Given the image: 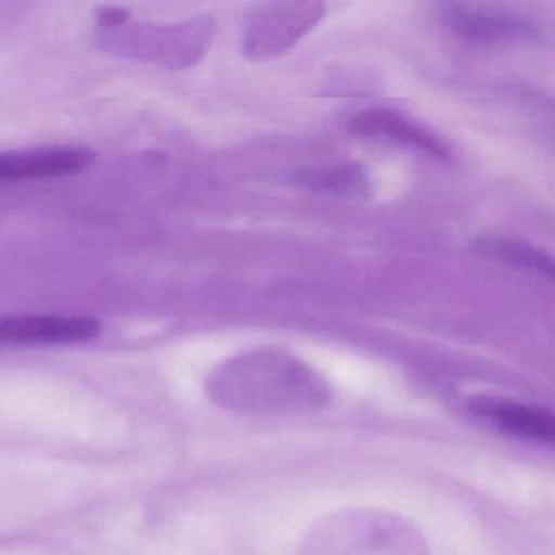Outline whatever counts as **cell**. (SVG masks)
Wrapping results in <instances>:
<instances>
[{
	"mask_svg": "<svg viewBox=\"0 0 555 555\" xmlns=\"http://www.w3.org/2000/svg\"><path fill=\"white\" fill-rule=\"evenodd\" d=\"M209 396L227 411L248 415H305L333 399L330 383L282 350H255L217 370Z\"/></svg>",
	"mask_w": 555,
	"mask_h": 555,
	"instance_id": "1",
	"label": "cell"
},
{
	"mask_svg": "<svg viewBox=\"0 0 555 555\" xmlns=\"http://www.w3.org/2000/svg\"><path fill=\"white\" fill-rule=\"evenodd\" d=\"M297 555H430L417 525L398 513L347 508L311 526Z\"/></svg>",
	"mask_w": 555,
	"mask_h": 555,
	"instance_id": "2",
	"label": "cell"
},
{
	"mask_svg": "<svg viewBox=\"0 0 555 555\" xmlns=\"http://www.w3.org/2000/svg\"><path fill=\"white\" fill-rule=\"evenodd\" d=\"M320 2H262L253 5L245 25V54L266 61L291 50L323 18Z\"/></svg>",
	"mask_w": 555,
	"mask_h": 555,
	"instance_id": "3",
	"label": "cell"
},
{
	"mask_svg": "<svg viewBox=\"0 0 555 555\" xmlns=\"http://www.w3.org/2000/svg\"><path fill=\"white\" fill-rule=\"evenodd\" d=\"M102 321L92 317L0 318V346H51V344L86 343L102 334Z\"/></svg>",
	"mask_w": 555,
	"mask_h": 555,
	"instance_id": "4",
	"label": "cell"
},
{
	"mask_svg": "<svg viewBox=\"0 0 555 555\" xmlns=\"http://www.w3.org/2000/svg\"><path fill=\"white\" fill-rule=\"evenodd\" d=\"M470 412L508 437L538 443L554 441V417L545 409L509 399L476 398L470 402Z\"/></svg>",
	"mask_w": 555,
	"mask_h": 555,
	"instance_id": "5",
	"label": "cell"
},
{
	"mask_svg": "<svg viewBox=\"0 0 555 555\" xmlns=\"http://www.w3.org/2000/svg\"><path fill=\"white\" fill-rule=\"evenodd\" d=\"M441 21L451 31L473 43H500L506 40L531 38L538 34L535 27L518 17L492 9L474 5H441Z\"/></svg>",
	"mask_w": 555,
	"mask_h": 555,
	"instance_id": "6",
	"label": "cell"
},
{
	"mask_svg": "<svg viewBox=\"0 0 555 555\" xmlns=\"http://www.w3.org/2000/svg\"><path fill=\"white\" fill-rule=\"evenodd\" d=\"M95 162V154L80 147L0 154V183L43 180L80 173Z\"/></svg>",
	"mask_w": 555,
	"mask_h": 555,
	"instance_id": "7",
	"label": "cell"
},
{
	"mask_svg": "<svg viewBox=\"0 0 555 555\" xmlns=\"http://www.w3.org/2000/svg\"><path fill=\"white\" fill-rule=\"evenodd\" d=\"M349 132L357 138L389 139L399 144L411 145L427 152L431 157H450L447 145L440 139L391 109L376 108L359 113L350 119Z\"/></svg>",
	"mask_w": 555,
	"mask_h": 555,
	"instance_id": "8",
	"label": "cell"
},
{
	"mask_svg": "<svg viewBox=\"0 0 555 555\" xmlns=\"http://www.w3.org/2000/svg\"><path fill=\"white\" fill-rule=\"evenodd\" d=\"M287 181L307 193L353 203L370 199L373 194L372 181L365 168L357 164L300 168Z\"/></svg>",
	"mask_w": 555,
	"mask_h": 555,
	"instance_id": "9",
	"label": "cell"
},
{
	"mask_svg": "<svg viewBox=\"0 0 555 555\" xmlns=\"http://www.w3.org/2000/svg\"><path fill=\"white\" fill-rule=\"evenodd\" d=\"M474 249L487 258L499 259L505 264L532 272L547 281L554 279V261L551 256L528 243L505 238H483L474 243Z\"/></svg>",
	"mask_w": 555,
	"mask_h": 555,
	"instance_id": "10",
	"label": "cell"
},
{
	"mask_svg": "<svg viewBox=\"0 0 555 555\" xmlns=\"http://www.w3.org/2000/svg\"><path fill=\"white\" fill-rule=\"evenodd\" d=\"M100 21L105 25H119L128 21L129 12L119 8H105L99 12Z\"/></svg>",
	"mask_w": 555,
	"mask_h": 555,
	"instance_id": "11",
	"label": "cell"
}]
</instances>
